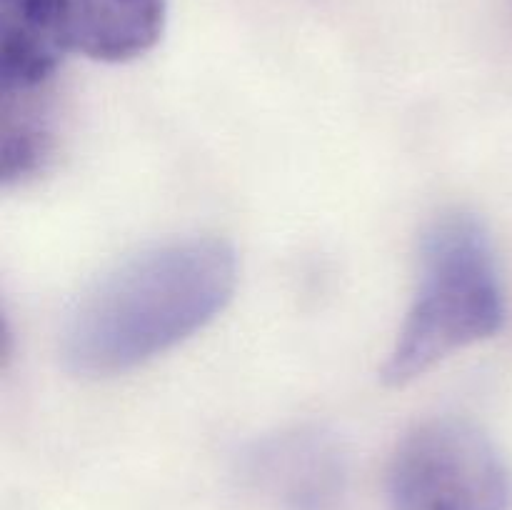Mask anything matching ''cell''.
Returning a JSON list of instances; mask_svg holds the SVG:
<instances>
[{
  "instance_id": "1",
  "label": "cell",
  "mask_w": 512,
  "mask_h": 510,
  "mask_svg": "<svg viewBox=\"0 0 512 510\" xmlns=\"http://www.w3.org/2000/svg\"><path fill=\"white\" fill-rule=\"evenodd\" d=\"M238 285V258L223 238L168 240L133 255L80 298L60 358L80 378L128 373L213 323Z\"/></svg>"
},
{
  "instance_id": "2",
  "label": "cell",
  "mask_w": 512,
  "mask_h": 510,
  "mask_svg": "<svg viewBox=\"0 0 512 510\" xmlns=\"http://www.w3.org/2000/svg\"><path fill=\"white\" fill-rule=\"evenodd\" d=\"M505 290L495 248L473 213L435 218L420 245V278L383 368L388 385H408L458 350L503 330Z\"/></svg>"
},
{
  "instance_id": "3",
  "label": "cell",
  "mask_w": 512,
  "mask_h": 510,
  "mask_svg": "<svg viewBox=\"0 0 512 510\" xmlns=\"http://www.w3.org/2000/svg\"><path fill=\"white\" fill-rule=\"evenodd\" d=\"M388 498L393 510H510L512 475L480 425L430 418L395 448Z\"/></svg>"
},
{
  "instance_id": "4",
  "label": "cell",
  "mask_w": 512,
  "mask_h": 510,
  "mask_svg": "<svg viewBox=\"0 0 512 510\" xmlns=\"http://www.w3.org/2000/svg\"><path fill=\"white\" fill-rule=\"evenodd\" d=\"M250 475L283 510H333L343 495V455L323 433H288L255 450Z\"/></svg>"
},
{
  "instance_id": "5",
  "label": "cell",
  "mask_w": 512,
  "mask_h": 510,
  "mask_svg": "<svg viewBox=\"0 0 512 510\" xmlns=\"http://www.w3.org/2000/svg\"><path fill=\"white\" fill-rule=\"evenodd\" d=\"M68 50L65 0H0V93L48 88Z\"/></svg>"
},
{
  "instance_id": "6",
  "label": "cell",
  "mask_w": 512,
  "mask_h": 510,
  "mask_svg": "<svg viewBox=\"0 0 512 510\" xmlns=\"http://www.w3.org/2000/svg\"><path fill=\"white\" fill-rule=\"evenodd\" d=\"M70 50L98 63H128L158 45L168 0H65Z\"/></svg>"
},
{
  "instance_id": "7",
  "label": "cell",
  "mask_w": 512,
  "mask_h": 510,
  "mask_svg": "<svg viewBox=\"0 0 512 510\" xmlns=\"http://www.w3.org/2000/svg\"><path fill=\"white\" fill-rule=\"evenodd\" d=\"M45 90L0 93V178L18 185L35 178L53 158V118Z\"/></svg>"
}]
</instances>
